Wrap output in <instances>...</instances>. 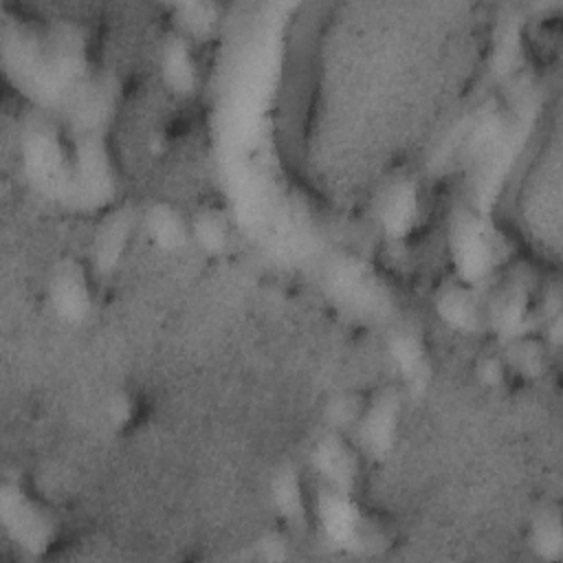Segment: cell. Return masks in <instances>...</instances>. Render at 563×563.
Returning <instances> with one entry per match:
<instances>
[{
  "mask_svg": "<svg viewBox=\"0 0 563 563\" xmlns=\"http://www.w3.org/2000/svg\"><path fill=\"white\" fill-rule=\"evenodd\" d=\"M132 220L130 209H119L101 222L92 249V262L99 273H110L119 264L132 233Z\"/></svg>",
  "mask_w": 563,
  "mask_h": 563,
  "instance_id": "15",
  "label": "cell"
},
{
  "mask_svg": "<svg viewBox=\"0 0 563 563\" xmlns=\"http://www.w3.org/2000/svg\"><path fill=\"white\" fill-rule=\"evenodd\" d=\"M48 297L53 310L64 321H81L90 312V290L84 268L73 260L62 262L53 271Z\"/></svg>",
  "mask_w": 563,
  "mask_h": 563,
  "instance_id": "11",
  "label": "cell"
},
{
  "mask_svg": "<svg viewBox=\"0 0 563 563\" xmlns=\"http://www.w3.org/2000/svg\"><path fill=\"white\" fill-rule=\"evenodd\" d=\"M145 231L152 242L165 251L183 249L189 240V229L180 213L169 205H152L145 213Z\"/></svg>",
  "mask_w": 563,
  "mask_h": 563,
  "instance_id": "16",
  "label": "cell"
},
{
  "mask_svg": "<svg viewBox=\"0 0 563 563\" xmlns=\"http://www.w3.org/2000/svg\"><path fill=\"white\" fill-rule=\"evenodd\" d=\"M515 51V33H512V37H506V51ZM497 64L499 66H508V57H506V53H501V55H497Z\"/></svg>",
  "mask_w": 563,
  "mask_h": 563,
  "instance_id": "26",
  "label": "cell"
},
{
  "mask_svg": "<svg viewBox=\"0 0 563 563\" xmlns=\"http://www.w3.org/2000/svg\"><path fill=\"white\" fill-rule=\"evenodd\" d=\"M271 499L282 519L299 523L306 517L301 482L292 466H282L271 482Z\"/></svg>",
  "mask_w": 563,
  "mask_h": 563,
  "instance_id": "17",
  "label": "cell"
},
{
  "mask_svg": "<svg viewBox=\"0 0 563 563\" xmlns=\"http://www.w3.org/2000/svg\"><path fill=\"white\" fill-rule=\"evenodd\" d=\"M451 255L460 282L471 288H482L499 260V242L486 220L471 209H455L451 218Z\"/></svg>",
  "mask_w": 563,
  "mask_h": 563,
  "instance_id": "2",
  "label": "cell"
},
{
  "mask_svg": "<svg viewBox=\"0 0 563 563\" xmlns=\"http://www.w3.org/2000/svg\"><path fill=\"white\" fill-rule=\"evenodd\" d=\"M488 321L495 334L506 343H512L530 332V297L521 282H508L497 290L488 308Z\"/></svg>",
  "mask_w": 563,
  "mask_h": 563,
  "instance_id": "8",
  "label": "cell"
},
{
  "mask_svg": "<svg viewBox=\"0 0 563 563\" xmlns=\"http://www.w3.org/2000/svg\"><path fill=\"white\" fill-rule=\"evenodd\" d=\"M510 365L526 376H539L545 369V350L526 336L510 343Z\"/></svg>",
  "mask_w": 563,
  "mask_h": 563,
  "instance_id": "20",
  "label": "cell"
},
{
  "mask_svg": "<svg viewBox=\"0 0 563 563\" xmlns=\"http://www.w3.org/2000/svg\"><path fill=\"white\" fill-rule=\"evenodd\" d=\"M114 97L117 84L110 77H90L66 106L75 136L101 134V128L114 108Z\"/></svg>",
  "mask_w": 563,
  "mask_h": 563,
  "instance_id": "7",
  "label": "cell"
},
{
  "mask_svg": "<svg viewBox=\"0 0 563 563\" xmlns=\"http://www.w3.org/2000/svg\"><path fill=\"white\" fill-rule=\"evenodd\" d=\"M108 413H110V420H112L114 424H125V422H130V418H132V413H134V402L130 400L128 394H117V396L110 400Z\"/></svg>",
  "mask_w": 563,
  "mask_h": 563,
  "instance_id": "24",
  "label": "cell"
},
{
  "mask_svg": "<svg viewBox=\"0 0 563 563\" xmlns=\"http://www.w3.org/2000/svg\"><path fill=\"white\" fill-rule=\"evenodd\" d=\"M178 22L189 35L205 37L216 22V7L202 4V2H189V4H178Z\"/></svg>",
  "mask_w": 563,
  "mask_h": 563,
  "instance_id": "21",
  "label": "cell"
},
{
  "mask_svg": "<svg viewBox=\"0 0 563 563\" xmlns=\"http://www.w3.org/2000/svg\"><path fill=\"white\" fill-rule=\"evenodd\" d=\"M506 365L497 356H486L477 365V378L486 387H499L504 383Z\"/></svg>",
  "mask_w": 563,
  "mask_h": 563,
  "instance_id": "23",
  "label": "cell"
},
{
  "mask_svg": "<svg viewBox=\"0 0 563 563\" xmlns=\"http://www.w3.org/2000/svg\"><path fill=\"white\" fill-rule=\"evenodd\" d=\"M398 418H400V396L394 389L380 391L367 409H363L358 418V440L367 455L372 457H385L394 442L398 431Z\"/></svg>",
  "mask_w": 563,
  "mask_h": 563,
  "instance_id": "6",
  "label": "cell"
},
{
  "mask_svg": "<svg viewBox=\"0 0 563 563\" xmlns=\"http://www.w3.org/2000/svg\"><path fill=\"white\" fill-rule=\"evenodd\" d=\"M161 73L167 88L176 95H191L198 84L196 62L185 35L172 33L161 48Z\"/></svg>",
  "mask_w": 563,
  "mask_h": 563,
  "instance_id": "14",
  "label": "cell"
},
{
  "mask_svg": "<svg viewBox=\"0 0 563 563\" xmlns=\"http://www.w3.org/2000/svg\"><path fill=\"white\" fill-rule=\"evenodd\" d=\"M317 517L332 543L350 550L365 545L363 519L352 501V493L325 486L317 497Z\"/></svg>",
  "mask_w": 563,
  "mask_h": 563,
  "instance_id": "5",
  "label": "cell"
},
{
  "mask_svg": "<svg viewBox=\"0 0 563 563\" xmlns=\"http://www.w3.org/2000/svg\"><path fill=\"white\" fill-rule=\"evenodd\" d=\"M475 288L457 282V284H446L440 288L435 297V310L440 319L464 334H471L479 330L482 325V308L477 303V295L473 292Z\"/></svg>",
  "mask_w": 563,
  "mask_h": 563,
  "instance_id": "13",
  "label": "cell"
},
{
  "mask_svg": "<svg viewBox=\"0 0 563 563\" xmlns=\"http://www.w3.org/2000/svg\"><path fill=\"white\" fill-rule=\"evenodd\" d=\"M191 235L198 242V246L207 253H220L224 251L229 242V227L227 220L220 211L216 209H205L196 213L191 222Z\"/></svg>",
  "mask_w": 563,
  "mask_h": 563,
  "instance_id": "18",
  "label": "cell"
},
{
  "mask_svg": "<svg viewBox=\"0 0 563 563\" xmlns=\"http://www.w3.org/2000/svg\"><path fill=\"white\" fill-rule=\"evenodd\" d=\"M532 548L541 559H559L563 552L561 519L554 510H543L532 523Z\"/></svg>",
  "mask_w": 563,
  "mask_h": 563,
  "instance_id": "19",
  "label": "cell"
},
{
  "mask_svg": "<svg viewBox=\"0 0 563 563\" xmlns=\"http://www.w3.org/2000/svg\"><path fill=\"white\" fill-rule=\"evenodd\" d=\"M0 517L9 537L29 554H42L53 541V521L18 486L4 484Z\"/></svg>",
  "mask_w": 563,
  "mask_h": 563,
  "instance_id": "4",
  "label": "cell"
},
{
  "mask_svg": "<svg viewBox=\"0 0 563 563\" xmlns=\"http://www.w3.org/2000/svg\"><path fill=\"white\" fill-rule=\"evenodd\" d=\"M22 161L33 185L62 202H68L73 154L68 156L59 143L55 128L42 119L31 117L22 134Z\"/></svg>",
  "mask_w": 563,
  "mask_h": 563,
  "instance_id": "1",
  "label": "cell"
},
{
  "mask_svg": "<svg viewBox=\"0 0 563 563\" xmlns=\"http://www.w3.org/2000/svg\"><path fill=\"white\" fill-rule=\"evenodd\" d=\"M310 462H312V468L325 482V486L343 493H352L358 475V462L354 451L341 440L336 431H330L314 442Z\"/></svg>",
  "mask_w": 563,
  "mask_h": 563,
  "instance_id": "9",
  "label": "cell"
},
{
  "mask_svg": "<svg viewBox=\"0 0 563 563\" xmlns=\"http://www.w3.org/2000/svg\"><path fill=\"white\" fill-rule=\"evenodd\" d=\"M363 409L358 405V398L352 394H341L328 405V420L334 429H345L350 424H356Z\"/></svg>",
  "mask_w": 563,
  "mask_h": 563,
  "instance_id": "22",
  "label": "cell"
},
{
  "mask_svg": "<svg viewBox=\"0 0 563 563\" xmlns=\"http://www.w3.org/2000/svg\"><path fill=\"white\" fill-rule=\"evenodd\" d=\"M114 191V169L101 134L75 136L70 194L66 205L88 211L101 209L112 202Z\"/></svg>",
  "mask_w": 563,
  "mask_h": 563,
  "instance_id": "3",
  "label": "cell"
},
{
  "mask_svg": "<svg viewBox=\"0 0 563 563\" xmlns=\"http://www.w3.org/2000/svg\"><path fill=\"white\" fill-rule=\"evenodd\" d=\"M260 556L268 559V561H277L286 556V541L279 534H266L260 543Z\"/></svg>",
  "mask_w": 563,
  "mask_h": 563,
  "instance_id": "25",
  "label": "cell"
},
{
  "mask_svg": "<svg viewBox=\"0 0 563 563\" xmlns=\"http://www.w3.org/2000/svg\"><path fill=\"white\" fill-rule=\"evenodd\" d=\"M387 354L411 391L427 387L431 367L424 354V345L411 330H396L387 339Z\"/></svg>",
  "mask_w": 563,
  "mask_h": 563,
  "instance_id": "12",
  "label": "cell"
},
{
  "mask_svg": "<svg viewBox=\"0 0 563 563\" xmlns=\"http://www.w3.org/2000/svg\"><path fill=\"white\" fill-rule=\"evenodd\" d=\"M420 196L411 178L394 180L378 200V222L391 240H402L418 222Z\"/></svg>",
  "mask_w": 563,
  "mask_h": 563,
  "instance_id": "10",
  "label": "cell"
}]
</instances>
